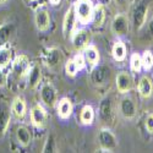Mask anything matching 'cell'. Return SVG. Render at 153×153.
<instances>
[{
    "mask_svg": "<svg viewBox=\"0 0 153 153\" xmlns=\"http://www.w3.org/2000/svg\"><path fill=\"white\" fill-rule=\"evenodd\" d=\"M93 9H94V5L92 0H76L74 4V10H75L77 22L82 25L90 23L93 15Z\"/></svg>",
    "mask_w": 153,
    "mask_h": 153,
    "instance_id": "obj_1",
    "label": "cell"
},
{
    "mask_svg": "<svg viewBox=\"0 0 153 153\" xmlns=\"http://www.w3.org/2000/svg\"><path fill=\"white\" fill-rule=\"evenodd\" d=\"M98 143L103 152H113L118 147V140L109 129L103 127L98 132Z\"/></svg>",
    "mask_w": 153,
    "mask_h": 153,
    "instance_id": "obj_2",
    "label": "cell"
},
{
    "mask_svg": "<svg viewBox=\"0 0 153 153\" xmlns=\"http://www.w3.org/2000/svg\"><path fill=\"white\" fill-rule=\"evenodd\" d=\"M30 118H31V124L37 127V129H43L47 125L48 121V113L47 109L43 107V104L37 103L31 108L30 111Z\"/></svg>",
    "mask_w": 153,
    "mask_h": 153,
    "instance_id": "obj_3",
    "label": "cell"
},
{
    "mask_svg": "<svg viewBox=\"0 0 153 153\" xmlns=\"http://www.w3.org/2000/svg\"><path fill=\"white\" fill-rule=\"evenodd\" d=\"M31 68V62L27 55L20 54L12 59V65H11V71L17 79H22L27 75L28 70Z\"/></svg>",
    "mask_w": 153,
    "mask_h": 153,
    "instance_id": "obj_4",
    "label": "cell"
},
{
    "mask_svg": "<svg viewBox=\"0 0 153 153\" xmlns=\"http://www.w3.org/2000/svg\"><path fill=\"white\" fill-rule=\"evenodd\" d=\"M39 96L42 104L45 105L47 108H53L58 103V93L55 87L52 83H44L41 87Z\"/></svg>",
    "mask_w": 153,
    "mask_h": 153,
    "instance_id": "obj_5",
    "label": "cell"
},
{
    "mask_svg": "<svg viewBox=\"0 0 153 153\" xmlns=\"http://www.w3.org/2000/svg\"><path fill=\"white\" fill-rule=\"evenodd\" d=\"M70 38H71L72 47L77 52H83V49L91 43V33L83 28L75 30Z\"/></svg>",
    "mask_w": 153,
    "mask_h": 153,
    "instance_id": "obj_6",
    "label": "cell"
},
{
    "mask_svg": "<svg viewBox=\"0 0 153 153\" xmlns=\"http://www.w3.org/2000/svg\"><path fill=\"white\" fill-rule=\"evenodd\" d=\"M64 56L61 50L58 48H47L43 53V61L49 69H56L62 62Z\"/></svg>",
    "mask_w": 153,
    "mask_h": 153,
    "instance_id": "obj_7",
    "label": "cell"
},
{
    "mask_svg": "<svg viewBox=\"0 0 153 153\" xmlns=\"http://www.w3.org/2000/svg\"><path fill=\"white\" fill-rule=\"evenodd\" d=\"M110 69L105 65H97L92 69L91 81L94 86H103L110 80Z\"/></svg>",
    "mask_w": 153,
    "mask_h": 153,
    "instance_id": "obj_8",
    "label": "cell"
},
{
    "mask_svg": "<svg viewBox=\"0 0 153 153\" xmlns=\"http://www.w3.org/2000/svg\"><path fill=\"white\" fill-rule=\"evenodd\" d=\"M11 121V107L7 102H0V138H3L9 129Z\"/></svg>",
    "mask_w": 153,
    "mask_h": 153,
    "instance_id": "obj_9",
    "label": "cell"
},
{
    "mask_svg": "<svg viewBox=\"0 0 153 153\" xmlns=\"http://www.w3.org/2000/svg\"><path fill=\"white\" fill-rule=\"evenodd\" d=\"M148 14V5L146 3H140L136 5L134 12H132V23H134V28L136 31L141 30L143 27V25L146 23Z\"/></svg>",
    "mask_w": 153,
    "mask_h": 153,
    "instance_id": "obj_10",
    "label": "cell"
},
{
    "mask_svg": "<svg viewBox=\"0 0 153 153\" xmlns=\"http://www.w3.org/2000/svg\"><path fill=\"white\" fill-rule=\"evenodd\" d=\"M111 32L120 37L127 33L129 31V19L125 14H117L111 21Z\"/></svg>",
    "mask_w": 153,
    "mask_h": 153,
    "instance_id": "obj_11",
    "label": "cell"
},
{
    "mask_svg": "<svg viewBox=\"0 0 153 153\" xmlns=\"http://www.w3.org/2000/svg\"><path fill=\"white\" fill-rule=\"evenodd\" d=\"M115 85H117V90L119 93L125 94L127 92H130L134 86V79L131 74H129L127 71H120L117 75Z\"/></svg>",
    "mask_w": 153,
    "mask_h": 153,
    "instance_id": "obj_12",
    "label": "cell"
},
{
    "mask_svg": "<svg viewBox=\"0 0 153 153\" xmlns=\"http://www.w3.org/2000/svg\"><path fill=\"white\" fill-rule=\"evenodd\" d=\"M119 111L125 119L132 120L136 117V113H137V108H136L134 99L130 97L121 98L119 103Z\"/></svg>",
    "mask_w": 153,
    "mask_h": 153,
    "instance_id": "obj_13",
    "label": "cell"
},
{
    "mask_svg": "<svg viewBox=\"0 0 153 153\" xmlns=\"http://www.w3.org/2000/svg\"><path fill=\"white\" fill-rule=\"evenodd\" d=\"M76 23H77V19H76L74 5H72L71 7L68 9L66 14H65V17H64V20H62V33H64V37L65 38L71 37V34L76 30Z\"/></svg>",
    "mask_w": 153,
    "mask_h": 153,
    "instance_id": "obj_14",
    "label": "cell"
},
{
    "mask_svg": "<svg viewBox=\"0 0 153 153\" xmlns=\"http://www.w3.org/2000/svg\"><path fill=\"white\" fill-rule=\"evenodd\" d=\"M34 23L37 30L41 32H47L50 28V15L45 7H39L36 10Z\"/></svg>",
    "mask_w": 153,
    "mask_h": 153,
    "instance_id": "obj_15",
    "label": "cell"
},
{
    "mask_svg": "<svg viewBox=\"0 0 153 153\" xmlns=\"http://www.w3.org/2000/svg\"><path fill=\"white\" fill-rule=\"evenodd\" d=\"M11 115L14 117L17 120H22L25 118L27 113V104H26V100H25L23 97L17 96L14 98L11 103Z\"/></svg>",
    "mask_w": 153,
    "mask_h": 153,
    "instance_id": "obj_16",
    "label": "cell"
},
{
    "mask_svg": "<svg viewBox=\"0 0 153 153\" xmlns=\"http://www.w3.org/2000/svg\"><path fill=\"white\" fill-rule=\"evenodd\" d=\"M27 83L31 90H36V88L39 86L41 81H42V70L39 68V65L33 64L31 65L28 72H27Z\"/></svg>",
    "mask_w": 153,
    "mask_h": 153,
    "instance_id": "obj_17",
    "label": "cell"
},
{
    "mask_svg": "<svg viewBox=\"0 0 153 153\" xmlns=\"http://www.w3.org/2000/svg\"><path fill=\"white\" fill-rule=\"evenodd\" d=\"M72 110H74V107H72V103L71 100L66 97L61 98L58 103H56V113H58V117L62 120H66L71 117L72 114Z\"/></svg>",
    "mask_w": 153,
    "mask_h": 153,
    "instance_id": "obj_18",
    "label": "cell"
},
{
    "mask_svg": "<svg viewBox=\"0 0 153 153\" xmlns=\"http://www.w3.org/2000/svg\"><path fill=\"white\" fill-rule=\"evenodd\" d=\"M83 56H85L86 64H88V65H90L92 69L98 65L99 59H100V55H99L98 49H97V47L93 45V44H88V45L83 49Z\"/></svg>",
    "mask_w": 153,
    "mask_h": 153,
    "instance_id": "obj_19",
    "label": "cell"
},
{
    "mask_svg": "<svg viewBox=\"0 0 153 153\" xmlns=\"http://www.w3.org/2000/svg\"><path fill=\"white\" fill-rule=\"evenodd\" d=\"M99 115L104 123H111L114 118V111H113V104L111 100L105 98L100 102L99 105Z\"/></svg>",
    "mask_w": 153,
    "mask_h": 153,
    "instance_id": "obj_20",
    "label": "cell"
},
{
    "mask_svg": "<svg viewBox=\"0 0 153 153\" xmlns=\"http://www.w3.org/2000/svg\"><path fill=\"white\" fill-rule=\"evenodd\" d=\"M153 92V83L148 76H142L138 82V93L142 98H149Z\"/></svg>",
    "mask_w": 153,
    "mask_h": 153,
    "instance_id": "obj_21",
    "label": "cell"
},
{
    "mask_svg": "<svg viewBox=\"0 0 153 153\" xmlns=\"http://www.w3.org/2000/svg\"><path fill=\"white\" fill-rule=\"evenodd\" d=\"M126 54H127V50H126L125 43L123 41L118 39L113 44V48H111V55H113L114 60L121 62L126 59Z\"/></svg>",
    "mask_w": 153,
    "mask_h": 153,
    "instance_id": "obj_22",
    "label": "cell"
},
{
    "mask_svg": "<svg viewBox=\"0 0 153 153\" xmlns=\"http://www.w3.org/2000/svg\"><path fill=\"white\" fill-rule=\"evenodd\" d=\"M16 138H17V142L22 147L30 146V143L32 141V136H31V132L28 130V127L25 126V125H20L17 127V130H16Z\"/></svg>",
    "mask_w": 153,
    "mask_h": 153,
    "instance_id": "obj_23",
    "label": "cell"
},
{
    "mask_svg": "<svg viewBox=\"0 0 153 153\" xmlns=\"http://www.w3.org/2000/svg\"><path fill=\"white\" fill-rule=\"evenodd\" d=\"M14 50L7 44L0 45V69H5L10 62H12Z\"/></svg>",
    "mask_w": 153,
    "mask_h": 153,
    "instance_id": "obj_24",
    "label": "cell"
},
{
    "mask_svg": "<svg viewBox=\"0 0 153 153\" xmlns=\"http://www.w3.org/2000/svg\"><path fill=\"white\" fill-rule=\"evenodd\" d=\"M105 17H107V12H105L104 6L102 4L96 5L94 9H93V15H92L91 22L96 27H100V26H103V23L105 21Z\"/></svg>",
    "mask_w": 153,
    "mask_h": 153,
    "instance_id": "obj_25",
    "label": "cell"
},
{
    "mask_svg": "<svg viewBox=\"0 0 153 153\" xmlns=\"http://www.w3.org/2000/svg\"><path fill=\"white\" fill-rule=\"evenodd\" d=\"M80 121H81V124L87 125V126H90V125L93 124V121H94V109H93L92 105L87 104L81 109Z\"/></svg>",
    "mask_w": 153,
    "mask_h": 153,
    "instance_id": "obj_26",
    "label": "cell"
},
{
    "mask_svg": "<svg viewBox=\"0 0 153 153\" xmlns=\"http://www.w3.org/2000/svg\"><path fill=\"white\" fill-rule=\"evenodd\" d=\"M14 32H15V26L12 23H5L3 26H0V45L7 44Z\"/></svg>",
    "mask_w": 153,
    "mask_h": 153,
    "instance_id": "obj_27",
    "label": "cell"
},
{
    "mask_svg": "<svg viewBox=\"0 0 153 153\" xmlns=\"http://www.w3.org/2000/svg\"><path fill=\"white\" fill-rule=\"evenodd\" d=\"M130 69L132 72H140L142 69V60L138 53H132L130 56Z\"/></svg>",
    "mask_w": 153,
    "mask_h": 153,
    "instance_id": "obj_28",
    "label": "cell"
},
{
    "mask_svg": "<svg viewBox=\"0 0 153 153\" xmlns=\"http://www.w3.org/2000/svg\"><path fill=\"white\" fill-rule=\"evenodd\" d=\"M141 60H142V68L146 71L152 70V68H153V53L151 50H145L143 54L141 55Z\"/></svg>",
    "mask_w": 153,
    "mask_h": 153,
    "instance_id": "obj_29",
    "label": "cell"
},
{
    "mask_svg": "<svg viewBox=\"0 0 153 153\" xmlns=\"http://www.w3.org/2000/svg\"><path fill=\"white\" fill-rule=\"evenodd\" d=\"M79 68L76 65V62L74 61V59H69L66 62H65V72L69 77H74V76L77 75L79 72Z\"/></svg>",
    "mask_w": 153,
    "mask_h": 153,
    "instance_id": "obj_30",
    "label": "cell"
},
{
    "mask_svg": "<svg viewBox=\"0 0 153 153\" xmlns=\"http://www.w3.org/2000/svg\"><path fill=\"white\" fill-rule=\"evenodd\" d=\"M43 153H47V152H56V145H55V141H54V137L53 136H49L47 138V141L43 146V149H42Z\"/></svg>",
    "mask_w": 153,
    "mask_h": 153,
    "instance_id": "obj_31",
    "label": "cell"
},
{
    "mask_svg": "<svg viewBox=\"0 0 153 153\" xmlns=\"http://www.w3.org/2000/svg\"><path fill=\"white\" fill-rule=\"evenodd\" d=\"M74 61L76 62V65H77V68H79V70H82V69H85L86 68V60H85V56H83V54H81V53H77L74 58Z\"/></svg>",
    "mask_w": 153,
    "mask_h": 153,
    "instance_id": "obj_32",
    "label": "cell"
},
{
    "mask_svg": "<svg viewBox=\"0 0 153 153\" xmlns=\"http://www.w3.org/2000/svg\"><path fill=\"white\" fill-rule=\"evenodd\" d=\"M145 126L146 130L151 134H153V113H149L145 119Z\"/></svg>",
    "mask_w": 153,
    "mask_h": 153,
    "instance_id": "obj_33",
    "label": "cell"
},
{
    "mask_svg": "<svg viewBox=\"0 0 153 153\" xmlns=\"http://www.w3.org/2000/svg\"><path fill=\"white\" fill-rule=\"evenodd\" d=\"M7 83V76L3 71V69H0V88H4Z\"/></svg>",
    "mask_w": 153,
    "mask_h": 153,
    "instance_id": "obj_34",
    "label": "cell"
},
{
    "mask_svg": "<svg viewBox=\"0 0 153 153\" xmlns=\"http://www.w3.org/2000/svg\"><path fill=\"white\" fill-rule=\"evenodd\" d=\"M115 1H117V4H118V5L124 6V5H126V4H127V1H129V0H115Z\"/></svg>",
    "mask_w": 153,
    "mask_h": 153,
    "instance_id": "obj_35",
    "label": "cell"
},
{
    "mask_svg": "<svg viewBox=\"0 0 153 153\" xmlns=\"http://www.w3.org/2000/svg\"><path fill=\"white\" fill-rule=\"evenodd\" d=\"M148 28H149V32L153 34V17H152V20H151L149 23H148Z\"/></svg>",
    "mask_w": 153,
    "mask_h": 153,
    "instance_id": "obj_36",
    "label": "cell"
},
{
    "mask_svg": "<svg viewBox=\"0 0 153 153\" xmlns=\"http://www.w3.org/2000/svg\"><path fill=\"white\" fill-rule=\"evenodd\" d=\"M60 1H61V0H49V3L52 4V5H59Z\"/></svg>",
    "mask_w": 153,
    "mask_h": 153,
    "instance_id": "obj_37",
    "label": "cell"
},
{
    "mask_svg": "<svg viewBox=\"0 0 153 153\" xmlns=\"http://www.w3.org/2000/svg\"><path fill=\"white\" fill-rule=\"evenodd\" d=\"M9 1V0H0V5H4V4H6Z\"/></svg>",
    "mask_w": 153,
    "mask_h": 153,
    "instance_id": "obj_38",
    "label": "cell"
},
{
    "mask_svg": "<svg viewBox=\"0 0 153 153\" xmlns=\"http://www.w3.org/2000/svg\"><path fill=\"white\" fill-rule=\"evenodd\" d=\"M28 1H36V0H28Z\"/></svg>",
    "mask_w": 153,
    "mask_h": 153,
    "instance_id": "obj_39",
    "label": "cell"
}]
</instances>
